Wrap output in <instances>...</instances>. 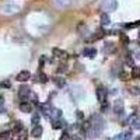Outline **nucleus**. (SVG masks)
I'll return each mask as SVG.
<instances>
[{
	"instance_id": "f257e3e1",
	"label": "nucleus",
	"mask_w": 140,
	"mask_h": 140,
	"mask_svg": "<svg viewBox=\"0 0 140 140\" xmlns=\"http://www.w3.org/2000/svg\"><path fill=\"white\" fill-rule=\"evenodd\" d=\"M23 8V0H8L0 8L3 16H14Z\"/></svg>"
},
{
	"instance_id": "4468645a",
	"label": "nucleus",
	"mask_w": 140,
	"mask_h": 140,
	"mask_svg": "<svg viewBox=\"0 0 140 140\" xmlns=\"http://www.w3.org/2000/svg\"><path fill=\"white\" fill-rule=\"evenodd\" d=\"M52 126H53V129H60V127H66L67 125H66V122H64V121L58 119V121H55V122L52 123Z\"/></svg>"
},
{
	"instance_id": "9b49d317",
	"label": "nucleus",
	"mask_w": 140,
	"mask_h": 140,
	"mask_svg": "<svg viewBox=\"0 0 140 140\" xmlns=\"http://www.w3.org/2000/svg\"><path fill=\"white\" fill-rule=\"evenodd\" d=\"M29 93H31V91H29V88L25 87V85H23V87L18 88V95H20L21 98H28Z\"/></svg>"
},
{
	"instance_id": "2f4dec72",
	"label": "nucleus",
	"mask_w": 140,
	"mask_h": 140,
	"mask_svg": "<svg viewBox=\"0 0 140 140\" xmlns=\"http://www.w3.org/2000/svg\"><path fill=\"white\" fill-rule=\"evenodd\" d=\"M77 118H79V119H83V112H81V111H77Z\"/></svg>"
},
{
	"instance_id": "cd10ccee",
	"label": "nucleus",
	"mask_w": 140,
	"mask_h": 140,
	"mask_svg": "<svg viewBox=\"0 0 140 140\" xmlns=\"http://www.w3.org/2000/svg\"><path fill=\"white\" fill-rule=\"evenodd\" d=\"M14 127H16V130L23 129V123H21V122H16V126H14Z\"/></svg>"
},
{
	"instance_id": "ddd939ff",
	"label": "nucleus",
	"mask_w": 140,
	"mask_h": 140,
	"mask_svg": "<svg viewBox=\"0 0 140 140\" xmlns=\"http://www.w3.org/2000/svg\"><path fill=\"white\" fill-rule=\"evenodd\" d=\"M53 81H55V84L58 85L59 88H63L64 85H66V80H64L63 77H55V79H53Z\"/></svg>"
},
{
	"instance_id": "412c9836",
	"label": "nucleus",
	"mask_w": 140,
	"mask_h": 140,
	"mask_svg": "<svg viewBox=\"0 0 140 140\" xmlns=\"http://www.w3.org/2000/svg\"><path fill=\"white\" fill-rule=\"evenodd\" d=\"M31 123L34 125V126H38V123H39V115H38V114H34V115H32Z\"/></svg>"
},
{
	"instance_id": "393cba45",
	"label": "nucleus",
	"mask_w": 140,
	"mask_h": 140,
	"mask_svg": "<svg viewBox=\"0 0 140 140\" xmlns=\"http://www.w3.org/2000/svg\"><path fill=\"white\" fill-rule=\"evenodd\" d=\"M46 80H48L46 76H45L44 73H41V74H39V81H41V83H46Z\"/></svg>"
},
{
	"instance_id": "5701e85b",
	"label": "nucleus",
	"mask_w": 140,
	"mask_h": 140,
	"mask_svg": "<svg viewBox=\"0 0 140 140\" xmlns=\"http://www.w3.org/2000/svg\"><path fill=\"white\" fill-rule=\"evenodd\" d=\"M139 24H140V21H137V23H132V24H126V28H136V27H139Z\"/></svg>"
},
{
	"instance_id": "20e7f679",
	"label": "nucleus",
	"mask_w": 140,
	"mask_h": 140,
	"mask_svg": "<svg viewBox=\"0 0 140 140\" xmlns=\"http://www.w3.org/2000/svg\"><path fill=\"white\" fill-rule=\"evenodd\" d=\"M106 97H108V91H106L105 88L104 87L97 88V98H98V101H100V104L106 102Z\"/></svg>"
},
{
	"instance_id": "39448f33",
	"label": "nucleus",
	"mask_w": 140,
	"mask_h": 140,
	"mask_svg": "<svg viewBox=\"0 0 140 140\" xmlns=\"http://www.w3.org/2000/svg\"><path fill=\"white\" fill-rule=\"evenodd\" d=\"M29 79H31V73H29V71H27V70L20 71V73L16 76L17 81H27V80H29Z\"/></svg>"
},
{
	"instance_id": "4be33fe9",
	"label": "nucleus",
	"mask_w": 140,
	"mask_h": 140,
	"mask_svg": "<svg viewBox=\"0 0 140 140\" xmlns=\"http://www.w3.org/2000/svg\"><path fill=\"white\" fill-rule=\"evenodd\" d=\"M71 140H84V133H77V135H73Z\"/></svg>"
},
{
	"instance_id": "aec40b11",
	"label": "nucleus",
	"mask_w": 140,
	"mask_h": 140,
	"mask_svg": "<svg viewBox=\"0 0 140 140\" xmlns=\"http://www.w3.org/2000/svg\"><path fill=\"white\" fill-rule=\"evenodd\" d=\"M104 35H105V32H104L102 29H100V31H97V32H95V35H94V37H91V39H93V41H95V39H101V38H102Z\"/></svg>"
},
{
	"instance_id": "f3484780",
	"label": "nucleus",
	"mask_w": 140,
	"mask_h": 140,
	"mask_svg": "<svg viewBox=\"0 0 140 140\" xmlns=\"http://www.w3.org/2000/svg\"><path fill=\"white\" fill-rule=\"evenodd\" d=\"M101 24H102V25H109V24H111V18H109V16L106 13L101 14Z\"/></svg>"
},
{
	"instance_id": "7c9ffc66",
	"label": "nucleus",
	"mask_w": 140,
	"mask_h": 140,
	"mask_svg": "<svg viewBox=\"0 0 140 140\" xmlns=\"http://www.w3.org/2000/svg\"><path fill=\"white\" fill-rule=\"evenodd\" d=\"M8 136H10V133H8V132H3V133H2V137H3V139H7Z\"/></svg>"
},
{
	"instance_id": "6ab92c4d",
	"label": "nucleus",
	"mask_w": 140,
	"mask_h": 140,
	"mask_svg": "<svg viewBox=\"0 0 140 140\" xmlns=\"http://www.w3.org/2000/svg\"><path fill=\"white\" fill-rule=\"evenodd\" d=\"M132 77H135V79H139V77H140V67L139 66H133Z\"/></svg>"
},
{
	"instance_id": "6e6552de",
	"label": "nucleus",
	"mask_w": 140,
	"mask_h": 140,
	"mask_svg": "<svg viewBox=\"0 0 140 140\" xmlns=\"http://www.w3.org/2000/svg\"><path fill=\"white\" fill-rule=\"evenodd\" d=\"M42 133H44V129H42V126H34L32 127V130H31V136H34V137H41L42 136Z\"/></svg>"
},
{
	"instance_id": "dca6fc26",
	"label": "nucleus",
	"mask_w": 140,
	"mask_h": 140,
	"mask_svg": "<svg viewBox=\"0 0 140 140\" xmlns=\"http://www.w3.org/2000/svg\"><path fill=\"white\" fill-rule=\"evenodd\" d=\"M83 53H84L85 56H88V58H94V56L97 55V50H95L94 48H85Z\"/></svg>"
},
{
	"instance_id": "c756f323",
	"label": "nucleus",
	"mask_w": 140,
	"mask_h": 140,
	"mask_svg": "<svg viewBox=\"0 0 140 140\" xmlns=\"http://www.w3.org/2000/svg\"><path fill=\"white\" fill-rule=\"evenodd\" d=\"M60 140H71V137H70L69 135H63V136L60 137Z\"/></svg>"
},
{
	"instance_id": "f8f14e48",
	"label": "nucleus",
	"mask_w": 140,
	"mask_h": 140,
	"mask_svg": "<svg viewBox=\"0 0 140 140\" xmlns=\"http://www.w3.org/2000/svg\"><path fill=\"white\" fill-rule=\"evenodd\" d=\"M52 52H53V55H55L58 59H66V58H67V53L64 52V50L58 49V48H55V49H53Z\"/></svg>"
},
{
	"instance_id": "b1692460",
	"label": "nucleus",
	"mask_w": 140,
	"mask_h": 140,
	"mask_svg": "<svg viewBox=\"0 0 140 140\" xmlns=\"http://www.w3.org/2000/svg\"><path fill=\"white\" fill-rule=\"evenodd\" d=\"M66 70H67V66H66V64H60V66H59V69H58L59 73H63V71H66Z\"/></svg>"
},
{
	"instance_id": "c85d7f7f",
	"label": "nucleus",
	"mask_w": 140,
	"mask_h": 140,
	"mask_svg": "<svg viewBox=\"0 0 140 140\" xmlns=\"http://www.w3.org/2000/svg\"><path fill=\"white\" fill-rule=\"evenodd\" d=\"M130 93H133V94H139L140 91H139V88H137V87H133V88H130Z\"/></svg>"
},
{
	"instance_id": "423d86ee",
	"label": "nucleus",
	"mask_w": 140,
	"mask_h": 140,
	"mask_svg": "<svg viewBox=\"0 0 140 140\" xmlns=\"http://www.w3.org/2000/svg\"><path fill=\"white\" fill-rule=\"evenodd\" d=\"M39 108H41V111H42V114L45 115V116H49V114H52V111H53V108L50 106V102H45V104H42V105H41Z\"/></svg>"
},
{
	"instance_id": "7ed1b4c3",
	"label": "nucleus",
	"mask_w": 140,
	"mask_h": 140,
	"mask_svg": "<svg viewBox=\"0 0 140 140\" xmlns=\"http://www.w3.org/2000/svg\"><path fill=\"white\" fill-rule=\"evenodd\" d=\"M52 2V4L55 6L56 8H59V10H64V8L70 7L71 3L74 2V0H50Z\"/></svg>"
},
{
	"instance_id": "a878e982",
	"label": "nucleus",
	"mask_w": 140,
	"mask_h": 140,
	"mask_svg": "<svg viewBox=\"0 0 140 140\" xmlns=\"http://www.w3.org/2000/svg\"><path fill=\"white\" fill-rule=\"evenodd\" d=\"M119 76H121V79H122V80H127V77H129V74H127V73H123V71H122V73L119 74Z\"/></svg>"
},
{
	"instance_id": "1a4fd4ad",
	"label": "nucleus",
	"mask_w": 140,
	"mask_h": 140,
	"mask_svg": "<svg viewBox=\"0 0 140 140\" xmlns=\"http://www.w3.org/2000/svg\"><path fill=\"white\" fill-rule=\"evenodd\" d=\"M20 109H21L23 112H25V114H31L32 112V105L29 102H21L20 104Z\"/></svg>"
},
{
	"instance_id": "0eeeda50",
	"label": "nucleus",
	"mask_w": 140,
	"mask_h": 140,
	"mask_svg": "<svg viewBox=\"0 0 140 140\" xmlns=\"http://www.w3.org/2000/svg\"><path fill=\"white\" fill-rule=\"evenodd\" d=\"M123 101H121V100H118V101H115V104H114V111H115V114H118V115H121L122 112H123Z\"/></svg>"
},
{
	"instance_id": "a211bd4d",
	"label": "nucleus",
	"mask_w": 140,
	"mask_h": 140,
	"mask_svg": "<svg viewBox=\"0 0 140 140\" xmlns=\"http://www.w3.org/2000/svg\"><path fill=\"white\" fill-rule=\"evenodd\" d=\"M60 116H62V111H60V109H53V111H52V122L60 119Z\"/></svg>"
},
{
	"instance_id": "bb28decb",
	"label": "nucleus",
	"mask_w": 140,
	"mask_h": 140,
	"mask_svg": "<svg viewBox=\"0 0 140 140\" xmlns=\"http://www.w3.org/2000/svg\"><path fill=\"white\" fill-rule=\"evenodd\" d=\"M10 81H3L2 83V87H4V88H10Z\"/></svg>"
},
{
	"instance_id": "f03ea898",
	"label": "nucleus",
	"mask_w": 140,
	"mask_h": 140,
	"mask_svg": "<svg viewBox=\"0 0 140 140\" xmlns=\"http://www.w3.org/2000/svg\"><path fill=\"white\" fill-rule=\"evenodd\" d=\"M118 7V2L116 0H104L102 4H101V8L105 11L106 14L111 13V11H115Z\"/></svg>"
},
{
	"instance_id": "2eb2a0df",
	"label": "nucleus",
	"mask_w": 140,
	"mask_h": 140,
	"mask_svg": "<svg viewBox=\"0 0 140 140\" xmlns=\"http://www.w3.org/2000/svg\"><path fill=\"white\" fill-rule=\"evenodd\" d=\"M105 53H114L115 50H116V46H115V44L109 42V44H105Z\"/></svg>"
},
{
	"instance_id": "9d476101",
	"label": "nucleus",
	"mask_w": 140,
	"mask_h": 140,
	"mask_svg": "<svg viewBox=\"0 0 140 140\" xmlns=\"http://www.w3.org/2000/svg\"><path fill=\"white\" fill-rule=\"evenodd\" d=\"M112 140H132V132H126V133H121V135L115 136Z\"/></svg>"
}]
</instances>
